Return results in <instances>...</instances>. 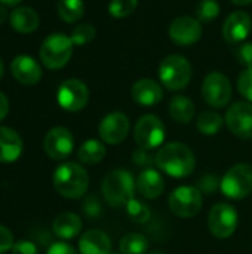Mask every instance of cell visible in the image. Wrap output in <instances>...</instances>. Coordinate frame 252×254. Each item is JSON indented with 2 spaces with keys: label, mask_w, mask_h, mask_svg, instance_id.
I'll return each instance as SVG.
<instances>
[{
  "label": "cell",
  "mask_w": 252,
  "mask_h": 254,
  "mask_svg": "<svg viewBox=\"0 0 252 254\" xmlns=\"http://www.w3.org/2000/svg\"><path fill=\"white\" fill-rule=\"evenodd\" d=\"M168 204L175 216L181 219L195 217L202 208V192L192 186L177 188L171 193Z\"/></svg>",
  "instance_id": "cell-8"
},
{
  "label": "cell",
  "mask_w": 252,
  "mask_h": 254,
  "mask_svg": "<svg viewBox=\"0 0 252 254\" xmlns=\"http://www.w3.org/2000/svg\"><path fill=\"white\" fill-rule=\"evenodd\" d=\"M226 124L236 137L252 138V103L239 101L230 106L226 113Z\"/></svg>",
  "instance_id": "cell-12"
},
{
  "label": "cell",
  "mask_w": 252,
  "mask_h": 254,
  "mask_svg": "<svg viewBox=\"0 0 252 254\" xmlns=\"http://www.w3.org/2000/svg\"><path fill=\"white\" fill-rule=\"evenodd\" d=\"M77 156H79L80 162H83L86 165H94V164H98L104 159L105 147L98 140H88L80 146Z\"/></svg>",
  "instance_id": "cell-25"
},
{
  "label": "cell",
  "mask_w": 252,
  "mask_h": 254,
  "mask_svg": "<svg viewBox=\"0 0 252 254\" xmlns=\"http://www.w3.org/2000/svg\"><path fill=\"white\" fill-rule=\"evenodd\" d=\"M89 186V176L86 170L77 162H65L53 173L55 190L67 199L82 198Z\"/></svg>",
  "instance_id": "cell-2"
},
{
  "label": "cell",
  "mask_w": 252,
  "mask_h": 254,
  "mask_svg": "<svg viewBox=\"0 0 252 254\" xmlns=\"http://www.w3.org/2000/svg\"><path fill=\"white\" fill-rule=\"evenodd\" d=\"M43 147L49 158L55 161H62L68 158L70 153L73 152L74 147L73 134L64 127H55L46 134L43 140Z\"/></svg>",
  "instance_id": "cell-13"
},
{
  "label": "cell",
  "mask_w": 252,
  "mask_h": 254,
  "mask_svg": "<svg viewBox=\"0 0 252 254\" xmlns=\"http://www.w3.org/2000/svg\"><path fill=\"white\" fill-rule=\"evenodd\" d=\"M101 190L104 199L111 207L126 205L131 199H134V176L128 170H113L104 177Z\"/></svg>",
  "instance_id": "cell-3"
},
{
  "label": "cell",
  "mask_w": 252,
  "mask_h": 254,
  "mask_svg": "<svg viewBox=\"0 0 252 254\" xmlns=\"http://www.w3.org/2000/svg\"><path fill=\"white\" fill-rule=\"evenodd\" d=\"M196 127H198L199 132H202L205 135H214L221 129L223 118L215 112H203L199 115Z\"/></svg>",
  "instance_id": "cell-28"
},
{
  "label": "cell",
  "mask_w": 252,
  "mask_h": 254,
  "mask_svg": "<svg viewBox=\"0 0 252 254\" xmlns=\"http://www.w3.org/2000/svg\"><path fill=\"white\" fill-rule=\"evenodd\" d=\"M149 249V240L141 234H128L119 243L122 254H144Z\"/></svg>",
  "instance_id": "cell-27"
},
{
  "label": "cell",
  "mask_w": 252,
  "mask_h": 254,
  "mask_svg": "<svg viewBox=\"0 0 252 254\" xmlns=\"http://www.w3.org/2000/svg\"><path fill=\"white\" fill-rule=\"evenodd\" d=\"M22 0H0V3L1 4H4V6H16L18 3H21Z\"/></svg>",
  "instance_id": "cell-41"
},
{
  "label": "cell",
  "mask_w": 252,
  "mask_h": 254,
  "mask_svg": "<svg viewBox=\"0 0 252 254\" xmlns=\"http://www.w3.org/2000/svg\"><path fill=\"white\" fill-rule=\"evenodd\" d=\"M80 254H110L111 241L107 234L98 229H91L80 237Z\"/></svg>",
  "instance_id": "cell-20"
},
{
  "label": "cell",
  "mask_w": 252,
  "mask_h": 254,
  "mask_svg": "<svg viewBox=\"0 0 252 254\" xmlns=\"http://www.w3.org/2000/svg\"><path fill=\"white\" fill-rule=\"evenodd\" d=\"M159 79L171 91L184 89L192 79V65L183 55H169L159 65Z\"/></svg>",
  "instance_id": "cell-5"
},
{
  "label": "cell",
  "mask_w": 252,
  "mask_h": 254,
  "mask_svg": "<svg viewBox=\"0 0 252 254\" xmlns=\"http://www.w3.org/2000/svg\"><path fill=\"white\" fill-rule=\"evenodd\" d=\"M134 159H135V162H137L138 165H141V164L147 165V164H150V162H156V156H150V155H147L144 149L137 150V152L134 153Z\"/></svg>",
  "instance_id": "cell-38"
},
{
  "label": "cell",
  "mask_w": 252,
  "mask_h": 254,
  "mask_svg": "<svg viewBox=\"0 0 252 254\" xmlns=\"http://www.w3.org/2000/svg\"><path fill=\"white\" fill-rule=\"evenodd\" d=\"M150 254H163L162 252H153V253H150Z\"/></svg>",
  "instance_id": "cell-44"
},
{
  "label": "cell",
  "mask_w": 252,
  "mask_h": 254,
  "mask_svg": "<svg viewBox=\"0 0 252 254\" xmlns=\"http://www.w3.org/2000/svg\"><path fill=\"white\" fill-rule=\"evenodd\" d=\"M156 165L168 176L184 179L189 177L196 167L195 153L183 143H168L156 153Z\"/></svg>",
  "instance_id": "cell-1"
},
{
  "label": "cell",
  "mask_w": 252,
  "mask_h": 254,
  "mask_svg": "<svg viewBox=\"0 0 252 254\" xmlns=\"http://www.w3.org/2000/svg\"><path fill=\"white\" fill-rule=\"evenodd\" d=\"M12 254H39L37 247L30 243V241H25V240H21L18 243H13L12 246Z\"/></svg>",
  "instance_id": "cell-35"
},
{
  "label": "cell",
  "mask_w": 252,
  "mask_h": 254,
  "mask_svg": "<svg viewBox=\"0 0 252 254\" xmlns=\"http://www.w3.org/2000/svg\"><path fill=\"white\" fill-rule=\"evenodd\" d=\"M6 19H7V10H6L4 4H0V25L3 22H6Z\"/></svg>",
  "instance_id": "cell-40"
},
{
  "label": "cell",
  "mask_w": 252,
  "mask_h": 254,
  "mask_svg": "<svg viewBox=\"0 0 252 254\" xmlns=\"http://www.w3.org/2000/svg\"><path fill=\"white\" fill-rule=\"evenodd\" d=\"M169 115L180 124H189L195 116V104L184 95H175L169 103Z\"/></svg>",
  "instance_id": "cell-24"
},
{
  "label": "cell",
  "mask_w": 252,
  "mask_h": 254,
  "mask_svg": "<svg viewBox=\"0 0 252 254\" xmlns=\"http://www.w3.org/2000/svg\"><path fill=\"white\" fill-rule=\"evenodd\" d=\"M131 95L137 104L144 107H151L162 101L163 89L153 79H140L132 85Z\"/></svg>",
  "instance_id": "cell-17"
},
{
  "label": "cell",
  "mask_w": 252,
  "mask_h": 254,
  "mask_svg": "<svg viewBox=\"0 0 252 254\" xmlns=\"http://www.w3.org/2000/svg\"><path fill=\"white\" fill-rule=\"evenodd\" d=\"M46 254H77V252L67 243H55L49 247Z\"/></svg>",
  "instance_id": "cell-37"
},
{
  "label": "cell",
  "mask_w": 252,
  "mask_h": 254,
  "mask_svg": "<svg viewBox=\"0 0 252 254\" xmlns=\"http://www.w3.org/2000/svg\"><path fill=\"white\" fill-rule=\"evenodd\" d=\"M3 70H4V65H3V60L0 58V79H1V76H3Z\"/></svg>",
  "instance_id": "cell-43"
},
{
  "label": "cell",
  "mask_w": 252,
  "mask_h": 254,
  "mask_svg": "<svg viewBox=\"0 0 252 254\" xmlns=\"http://www.w3.org/2000/svg\"><path fill=\"white\" fill-rule=\"evenodd\" d=\"M9 22L18 33L28 34L39 27V15L28 6H19L10 12Z\"/></svg>",
  "instance_id": "cell-22"
},
{
  "label": "cell",
  "mask_w": 252,
  "mask_h": 254,
  "mask_svg": "<svg viewBox=\"0 0 252 254\" xmlns=\"http://www.w3.org/2000/svg\"><path fill=\"white\" fill-rule=\"evenodd\" d=\"M73 54L71 37L62 33H53L48 36L40 46V60L49 70H58L64 67Z\"/></svg>",
  "instance_id": "cell-4"
},
{
  "label": "cell",
  "mask_w": 252,
  "mask_h": 254,
  "mask_svg": "<svg viewBox=\"0 0 252 254\" xmlns=\"http://www.w3.org/2000/svg\"><path fill=\"white\" fill-rule=\"evenodd\" d=\"M137 188L141 196L147 199H156L163 193L165 182H163V177L156 170L147 168L138 176Z\"/></svg>",
  "instance_id": "cell-21"
},
{
  "label": "cell",
  "mask_w": 252,
  "mask_h": 254,
  "mask_svg": "<svg viewBox=\"0 0 252 254\" xmlns=\"http://www.w3.org/2000/svg\"><path fill=\"white\" fill-rule=\"evenodd\" d=\"M89 100L88 86L79 79H68L58 89V103L67 112L82 110Z\"/></svg>",
  "instance_id": "cell-11"
},
{
  "label": "cell",
  "mask_w": 252,
  "mask_h": 254,
  "mask_svg": "<svg viewBox=\"0 0 252 254\" xmlns=\"http://www.w3.org/2000/svg\"><path fill=\"white\" fill-rule=\"evenodd\" d=\"M169 37L180 46H190L202 37V22L192 16H180L169 25Z\"/></svg>",
  "instance_id": "cell-14"
},
{
  "label": "cell",
  "mask_w": 252,
  "mask_h": 254,
  "mask_svg": "<svg viewBox=\"0 0 252 254\" xmlns=\"http://www.w3.org/2000/svg\"><path fill=\"white\" fill-rule=\"evenodd\" d=\"M135 141L140 149L151 150L159 147L165 140V125L154 115H144L138 119L134 131Z\"/></svg>",
  "instance_id": "cell-7"
},
{
  "label": "cell",
  "mask_w": 252,
  "mask_h": 254,
  "mask_svg": "<svg viewBox=\"0 0 252 254\" xmlns=\"http://www.w3.org/2000/svg\"><path fill=\"white\" fill-rule=\"evenodd\" d=\"M202 95L203 100L215 109H221L227 106L232 98V85L230 80L218 71L209 73L202 83Z\"/></svg>",
  "instance_id": "cell-10"
},
{
  "label": "cell",
  "mask_w": 252,
  "mask_h": 254,
  "mask_svg": "<svg viewBox=\"0 0 252 254\" xmlns=\"http://www.w3.org/2000/svg\"><path fill=\"white\" fill-rule=\"evenodd\" d=\"M58 15L65 22H77L85 13V4L82 0H58Z\"/></svg>",
  "instance_id": "cell-26"
},
{
  "label": "cell",
  "mask_w": 252,
  "mask_h": 254,
  "mask_svg": "<svg viewBox=\"0 0 252 254\" xmlns=\"http://www.w3.org/2000/svg\"><path fill=\"white\" fill-rule=\"evenodd\" d=\"M252 19L247 12L238 10L229 15V18L224 21L223 25V37L230 45H239L242 43L251 33Z\"/></svg>",
  "instance_id": "cell-16"
},
{
  "label": "cell",
  "mask_w": 252,
  "mask_h": 254,
  "mask_svg": "<svg viewBox=\"0 0 252 254\" xmlns=\"http://www.w3.org/2000/svg\"><path fill=\"white\" fill-rule=\"evenodd\" d=\"M22 153V138L16 131L0 127V162H15Z\"/></svg>",
  "instance_id": "cell-19"
},
{
  "label": "cell",
  "mask_w": 252,
  "mask_h": 254,
  "mask_svg": "<svg viewBox=\"0 0 252 254\" xmlns=\"http://www.w3.org/2000/svg\"><path fill=\"white\" fill-rule=\"evenodd\" d=\"M12 246H13L12 232H10L6 226L0 225V254H3L4 252L10 250Z\"/></svg>",
  "instance_id": "cell-36"
},
{
  "label": "cell",
  "mask_w": 252,
  "mask_h": 254,
  "mask_svg": "<svg viewBox=\"0 0 252 254\" xmlns=\"http://www.w3.org/2000/svg\"><path fill=\"white\" fill-rule=\"evenodd\" d=\"M220 15V4L217 0H201L196 6V19L199 22H211Z\"/></svg>",
  "instance_id": "cell-29"
},
{
  "label": "cell",
  "mask_w": 252,
  "mask_h": 254,
  "mask_svg": "<svg viewBox=\"0 0 252 254\" xmlns=\"http://www.w3.org/2000/svg\"><path fill=\"white\" fill-rule=\"evenodd\" d=\"M10 70L13 77L24 85H36L42 79L40 65L37 64L36 60H33L28 55L16 57L10 64Z\"/></svg>",
  "instance_id": "cell-18"
},
{
  "label": "cell",
  "mask_w": 252,
  "mask_h": 254,
  "mask_svg": "<svg viewBox=\"0 0 252 254\" xmlns=\"http://www.w3.org/2000/svg\"><path fill=\"white\" fill-rule=\"evenodd\" d=\"M126 213L134 223H146L151 217L150 208L138 199H131L126 204Z\"/></svg>",
  "instance_id": "cell-30"
},
{
  "label": "cell",
  "mask_w": 252,
  "mask_h": 254,
  "mask_svg": "<svg viewBox=\"0 0 252 254\" xmlns=\"http://www.w3.org/2000/svg\"><path fill=\"white\" fill-rule=\"evenodd\" d=\"M53 234L62 240H71L82 231V220L74 213H61L55 217L52 225Z\"/></svg>",
  "instance_id": "cell-23"
},
{
  "label": "cell",
  "mask_w": 252,
  "mask_h": 254,
  "mask_svg": "<svg viewBox=\"0 0 252 254\" xmlns=\"http://www.w3.org/2000/svg\"><path fill=\"white\" fill-rule=\"evenodd\" d=\"M239 223V216L235 207L230 204L220 202L214 205L208 216V226L214 237L217 238H229L235 234Z\"/></svg>",
  "instance_id": "cell-9"
},
{
  "label": "cell",
  "mask_w": 252,
  "mask_h": 254,
  "mask_svg": "<svg viewBox=\"0 0 252 254\" xmlns=\"http://www.w3.org/2000/svg\"><path fill=\"white\" fill-rule=\"evenodd\" d=\"M97 34V30L92 24H88V22H83V24H79L74 27L73 33H71V40H73V45L76 46H82V45H86L89 43Z\"/></svg>",
  "instance_id": "cell-32"
},
{
  "label": "cell",
  "mask_w": 252,
  "mask_h": 254,
  "mask_svg": "<svg viewBox=\"0 0 252 254\" xmlns=\"http://www.w3.org/2000/svg\"><path fill=\"white\" fill-rule=\"evenodd\" d=\"M138 0H111L108 4V13L114 18H126L135 12Z\"/></svg>",
  "instance_id": "cell-31"
},
{
  "label": "cell",
  "mask_w": 252,
  "mask_h": 254,
  "mask_svg": "<svg viewBox=\"0 0 252 254\" xmlns=\"http://www.w3.org/2000/svg\"><path fill=\"white\" fill-rule=\"evenodd\" d=\"M238 89L250 103H252V68H247L238 77Z\"/></svg>",
  "instance_id": "cell-33"
},
{
  "label": "cell",
  "mask_w": 252,
  "mask_h": 254,
  "mask_svg": "<svg viewBox=\"0 0 252 254\" xmlns=\"http://www.w3.org/2000/svg\"><path fill=\"white\" fill-rule=\"evenodd\" d=\"M9 112V101L6 98V95L3 92H0V122L6 118Z\"/></svg>",
  "instance_id": "cell-39"
},
{
  "label": "cell",
  "mask_w": 252,
  "mask_h": 254,
  "mask_svg": "<svg viewBox=\"0 0 252 254\" xmlns=\"http://www.w3.org/2000/svg\"><path fill=\"white\" fill-rule=\"evenodd\" d=\"M221 192L230 199H244L252 192V167L238 164L221 180Z\"/></svg>",
  "instance_id": "cell-6"
},
{
  "label": "cell",
  "mask_w": 252,
  "mask_h": 254,
  "mask_svg": "<svg viewBox=\"0 0 252 254\" xmlns=\"http://www.w3.org/2000/svg\"><path fill=\"white\" fill-rule=\"evenodd\" d=\"M98 132L104 143L119 144L129 134V119L122 112H113L101 121Z\"/></svg>",
  "instance_id": "cell-15"
},
{
  "label": "cell",
  "mask_w": 252,
  "mask_h": 254,
  "mask_svg": "<svg viewBox=\"0 0 252 254\" xmlns=\"http://www.w3.org/2000/svg\"><path fill=\"white\" fill-rule=\"evenodd\" d=\"M235 4H239V6H247V4H251L252 0H232Z\"/></svg>",
  "instance_id": "cell-42"
},
{
  "label": "cell",
  "mask_w": 252,
  "mask_h": 254,
  "mask_svg": "<svg viewBox=\"0 0 252 254\" xmlns=\"http://www.w3.org/2000/svg\"><path fill=\"white\" fill-rule=\"evenodd\" d=\"M235 55L242 65L252 68V43H239L235 49Z\"/></svg>",
  "instance_id": "cell-34"
}]
</instances>
